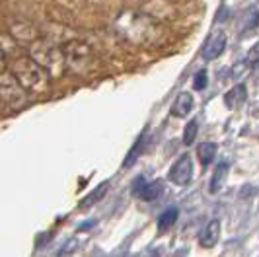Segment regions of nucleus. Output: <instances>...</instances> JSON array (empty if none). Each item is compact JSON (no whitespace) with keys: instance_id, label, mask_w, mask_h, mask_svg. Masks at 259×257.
<instances>
[{"instance_id":"ddd939ff","label":"nucleus","mask_w":259,"mask_h":257,"mask_svg":"<svg viewBox=\"0 0 259 257\" xmlns=\"http://www.w3.org/2000/svg\"><path fill=\"white\" fill-rule=\"evenodd\" d=\"M226 180H228V164L226 162H221L217 169H214V174H212V178H210V193H219L226 185Z\"/></svg>"},{"instance_id":"f257e3e1","label":"nucleus","mask_w":259,"mask_h":257,"mask_svg":"<svg viewBox=\"0 0 259 257\" xmlns=\"http://www.w3.org/2000/svg\"><path fill=\"white\" fill-rule=\"evenodd\" d=\"M115 31L131 45L156 49L168 41V31L156 18L144 12L125 10L115 18Z\"/></svg>"},{"instance_id":"9d476101","label":"nucleus","mask_w":259,"mask_h":257,"mask_svg":"<svg viewBox=\"0 0 259 257\" xmlns=\"http://www.w3.org/2000/svg\"><path fill=\"white\" fill-rule=\"evenodd\" d=\"M219 240H221V222L217 219L208 220L207 226L203 228L201 236H199V244L205 249H210L219 244Z\"/></svg>"},{"instance_id":"1a4fd4ad","label":"nucleus","mask_w":259,"mask_h":257,"mask_svg":"<svg viewBox=\"0 0 259 257\" xmlns=\"http://www.w3.org/2000/svg\"><path fill=\"white\" fill-rule=\"evenodd\" d=\"M226 35L224 31H214L210 37L207 39V43L203 45V59L205 61H214L219 59L222 53L226 51Z\"/></svg>"},{"instance_id":"6e6552de","label":"nucleus","mask_w":259,"mask_h":257,"mask_svg":"<svg viewBox=\"0 0 259 257\" xmlns=\"http://www.w3.org/2000/svg\"><path fill=\"white\" fill-rule=\"evenodd\" d=\"M162 191H164V185L160 180L144 181V178H139L135 181V187H133V193L137 197H141L143 201H156L162 195Z\"/></svg>"},{"instance_id":"f03ea898","label":"nucleus","mask_w":259,"mask_h":257,"mask_svg":"<svg viewBox=\"0 0 259 257\" xmlns=\"http://www.w3.org/2000/svg\"><path fill=\"white\" fill-rule=\"evenodd\" d=\"M8 70L12 72L14 78L20 82V86L27 94H45V92H49L51 76L29 55L27 57L18 55L16 59H12Z\"/></svg>"},{"instance_id":"412c9836","label":"nucleus","mask_w":259,"mask_h":257,"mask_svg":"<svg viewBox=\"0 0 259 257\" xmlns=\"http://www.w3.org/2000/svg\"><path fill=\"white\" fill-rule=\"evenodd\" d=\"M193 86H195V90H205V88H207V70H199V72L195 74Z\"/></svg>"},{"instance_id":"f8f14e48","label":"nucleus","mask_w":259,"mask_h":257,"mask_svg":"<svg viewBox=\"0 0 259 257\" xmlns=\"http://www.w3.org/2000/svg\"><path fill=\"white\" fill-rule=\"evenodd\" d=\"M193 111V96L189 94V92H182L178 98H176V102L171 103V109H169V113L174 117H187L189 113Z\"/></svg>"},{"instance_id":"a211bd4d","label":"nucleus","mask_w":259,"mask_h":257,"mask_svg":"<svg viewBox=\"0 0 259 257\" xmlns=\"http://www.w3.org/2000/svg\"><path fill=\"white\" fill-rule=\"evenodd\" d=\"M197 135H199V121H197V119H191V121L185 125V128H183V142H185L187 146H191L195 142V139H197Z\"/></svg>"},{"instance_id":"39448f33","label":"nucleus","mask_w":259,"mask_h":257,"mask_svg":"<svg viewBox=\"0 0 259 257\" xmlns=\"http://www.w3.org/2000/svg\"><path fill=\"white\" fill-rule=\"evenodd\" d=\"M0 102L10 109H20L27 103V92L20 86L10 70L0 72Z\"/></svg>"},{"instance_id":"20e7f679","label":"nucleus","mask_w":259,"mask_h":257,"mask_svg":"<svg viewBox=\"0 0 259 257\" xmlns=\"http://www.w3.org/2000/svg\"><path fill=\"white\" fill-rule=\"evenodd\" d=\"M63 53H65L66 70L76 76H90L98 66V59L86 41L72 39L63 45Z\"/></svg>"},{"instance_id":"6ab92c4d","label":"nucleus","mask_w":259,"mask_h":257,"mask_svg":"<svg viewBox=\"0 0 259 257\" xmlns=\"http://www.w3.org/2000/svg\"><path fill=\"white\" fill-rule=\"evenodd\" d=\"M249 70H251V66H249L246 61H240V63L232 64V68H230V78H232L234 82L240 84V80L246 76Z\"/></svg>"},{"instance_id":"423d86ee","label":"nucleus","mask_w":259,"mask_h":257,"mask_svg":"<svg viewBox=\"0 0 259 257\" xmlns=\"http://www.w3.org/2000/svg\"><path fill=\"white\" fill-rule=\"evenodd\" d=\"M8 33H10L18 43H24V45H31L35 39H39L37 26L31 24L29 20H24V18L12 20V22H10V27H8Z\"/></svg>"},{"instance_id":"5701e85b","label":"nucleus","mask_w":259,"mask_h":257,"mask_svg":"<svg viewBox=\"0 0 259 257\" xmlns=\"http://www.w3.org/2000/svg\"><path fill=\"white\" fill-rule=\"evenodd\" d=\"M6 70V57L0 53V72H4Z\"/></svg>"},{"instance_id":"0eeeda50","label":"nucleus","mask_w":259,"mask_h":257,"mask_svg":"<svg viewBox=\"0 0 259 257\" xmlns=\"http://www.w3.org/2000/svg\"><path fill=\"white\" fill-rule=\"evenodd\" d=\"M193 178V162H191V156L189 154H183L180 156L174 166L169 169V181L176 183V185H187L189 181Z\"/></svg>"},{"instance_id":"7ed1b4c3","label":"nucleus","mask_w":259,"mask_h":257,"mask_svg":"<svg viewBox=\"0 0 259 257\" xmlns=\"http://www.w3.org/2000/svg\"><path fill=\"white\" fill-rule=\"evenodd\" d=\"M27 47H29V57L51 78H61L66 72L65 53H63V47H59L57 43L39 37Z\"/></svg>"},{"instance_id":"9b49d317","label":"nucleus","mask_w":259,"mask_h":257,"mask_svg":"<svg viewBox=\"0 0 259 257\" xmlns=\"http://www.w3.org/2000/svg\"><path fill=\"white\" fill-rule=\"evenodd\" d=\"M247 100V88L246 84H236L234 88H230V92H226L224 94V103H226V107L228 109H240Z\"/></svg>"},{"instance_id":"4be33fe9","label":"nucleus","mask_w":259,"mask_h":257,"mask_svg":"<svg viewBox=\"0 0 259 257\" xmlns=\"http://www.w3.org/2000/svg\"><path fill=\"white\" fill-rule=\"evenodd\" d=\"M251 115L257 117V119H259V102H253V103H251Z\"/></svg>"},{"instance_id":"dca6fc26","label":"nucleus","mask_w":259,"mask_h":257,"mask_svg":"<svg viewBox=\"0 0 259 257\" xmlns=\"http://www.w3.org/2000/svg\"><path fill=\"white\" fill-rule=\"evenodd\" d=\"M197 154H199V162L203 166H208L217 156V144L214 142H201L197 148Z\"/></svg>"},{"instance_id":"aec40b11","label":"nucleus","mask_w":259,"mask_h":257,"mask_svg":"<svg viewBox=\"0 0 259 257\" xmlns=\"http://www.w3.org/2000/svg\"><path fill=\"white\" fill-rule=\"evenodd\" d=\"M244 61H246L249 66H255V64H259V41L253 45V47H251V49H249V51H247V57L244 59Z\"/></svg>"},{"instance_id":"2eb2a0df","label":"nucleus","mask_w":259,"mask_h":257,"mask_svg":"<svg viewBox=\"0 0 259 257\" xmlns=\"http://www.w3.org/2000/svg\"><path fill=\"white\" fill-rule=\"evenodd\" d=\"M18 47H20V43H18L10 33H2V35H0V53H2L6 59H8V57L16 59V57H18V55H16Z\"/></svg>"},{"instance_id":"b1692460","label":"nucleus","mask_w":259,"mask_h":257,"mask_svg":"<svg viewBox=\"0 0 259 257\" xmlns=\"http://www.w3.org/2000/svg\"><path fill=\"white\" fill-rule=\"evenodd\" d=\"M253 24H255V27H259V8L253 14Z\"/></svg>"},{"instance_id":"f3484780","label":"nucleus","mask_w":259,"mask_h":257,"mask_svg":"<svg viewBox=\"0 0 259 257\" xmlns=\"http://www.w3.org/2000/svg\"><path fill=\"white\" fill-rule=\"evenodd\" d=\"M107 189H109V181L100 183V185H98V187H96V189H94V191H92L90 195H88V197L82 201V205H80V206H82V208H88V206L96 205V203H98V201L104 197L105 193H107Z\"/></svg>"},{"instance_id":"4468645a","label":"nucleus","mask_w":259,"mask_h":257,"mask_svg":"<svg viewBox=\"0 0 259 257\" xmlns=\"http://www.w3.org/2000/svg\"><path fill=\"white\" fill-rule=\"evenodd\" d=\"M178 217H180V210H178L176 206H169V208H166V210H164V212L158 217V230H160V232L169 230V228L176 224Z\"/></svg>"}]
</instances>
